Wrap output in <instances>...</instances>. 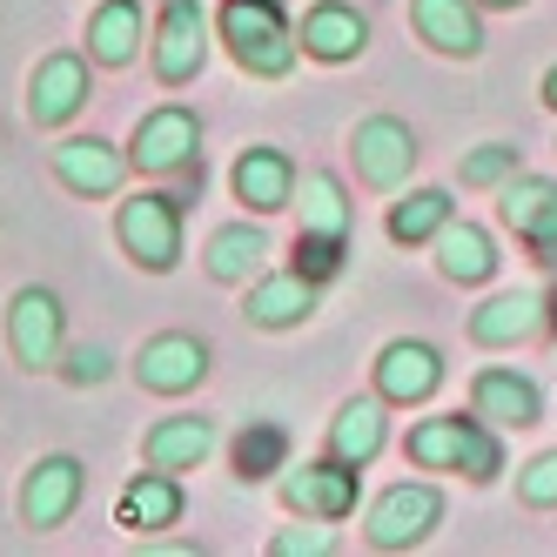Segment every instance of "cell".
I'll return each instance as SVG.
<instances>
[{
    "mask_svg": "<svg viewBox=\"0 0 557 557\" xmlns=\"http://www.w3.org/2000/svg\"><path fill=\"white\" fill-rule=\"evenodd\" d=\"M215 41L228 48V61L243 74H256V82H283V74L296 67V54H302L283 0H222Z\"/></svg>",
    "mask_w": 557,
    "mask_h": 557,
    "instance_id": "6da1fadb",
    "label": "cell"
},
{
    "mask_svg": "<svg viewBox=\"0 0 557 557\" xmlns=\"http://www.w3.org/2000/svg\"><path fill=\"white\" fill-rule=\"evenodd\" d=\"M114 243H122V256L135 269L169 275L182 262V195H169V188L128 195V202L114 209Z\"/></svg>",
    "mask_w": 557,
    "mask_h": 557,
    "instance_id": "7a4b0ae2",
    "label": "cell"
},
{
    "mask_svg": "<svg viewBox=\"0 0 557 557\" xmlns=\"http://www.w3.org/2000/svg\"><path fill=\"white\" fill-rule=\"evenodd\" d=\"M8 349H14V363L27 376L61 370V356H67V309H61L54 289H41V283L14 289V302H8Z\"/></svg>",
    "mask_w": 557,
    "mask_h": 557,
    "instance_id": "3957f363",
    "label": "cell"
},
{
    "mask_svg": "<svg viewBox=\"0 0 557 557\" xmlns=\"http://www.w3.org/2000/svg\"><path fill=\"white\" fill-rule=\"evenodd\" d=\"M436 524H444V491L436 484H389L363 510V544L370 550H417Z\"/></svg>",
    "mask_w": 557,
    "mask_h": 557,
    "instance_id": "277c9868",
    "label": "cell"
},
{
    "mask_svg": "<svg viewBox=\"0 0 557 557\" xmlns=\"http://www.w3.org/2000/svg\"><path fill=\"white\" fill-rule=\"evenodd\" d=\"M135 169L141 175H202V122H195L188 108H148L135 122Z\"/></svg>",
    "mask_w": 557,
    "mask_h": 557,
    "instance_id": "5b68a950",
    "label": "cell"
},
{
    "mask_svg": "<svg viewBox=\"0 0 557 557\" xmlns=\"http://www.w3.org/2000/svg\"><path fill=\"white\" fill-rule=\"evenodd\" d=\"M148 61H154V82L162 88H188L195 74L209 67V14H202V0H162Z\"/></svg>",
    "mask_w": 557,
    "mask_h": 557,
    "instance_id": "8992f818",
    "label": "cell"
},
{
    "mask_svg": "<svg viewBox=\"0 0 557 557\" xmlns=\"http://www.w3.org/2000/svg\"><path fill=\"white\" fill-rule=\"evenodd\" d=\"M497 195H504L497 215H504V228L517 235V243L531 249V262L557 269V182H550V175H524V169H517Z\"/></svg>",
    "mask_w": 557,
    "mask_h": 557,
    "instance_id": "52a82bcc",
    "label": "cell"
},
{
    "mask_svg": "<svg viewBox=\"0 0 557 557\" xmlns=\"http://www.w3.org/2000/svg\"><path fill=\"white\" fill-rule=\"evenodd\" d=\"M82 491H88V463L82 457H67V450L34 457V470L21 476V524L27 531H61L74 517V504H82Z\"/></svg>",
    "mask_w": 557,
    "mask_h": 557,
    "instance_id": "ba28073f",
    "label": "cell"
},
{
    "mask_svg": "<svg viewBox=\"0 0 557 557\" xmlns=\"http://www.w3.org/2000/svg\"><path fill=\"white\" fill-rule=\"evenodd\" d=\"M95 61L88 54H48L41 67L27 74V122L34 128H67L74 114L88 108V95H95V74H88Z\"/></svg>",
    "mask_w": 557,
    "mask_h": 557,
    "instance_id": "9c48e42d",
    "label": "cell"
},
{
    "mask_svg": "<svg viewBox=\"0 0 557 557\" xmlns=\"http://www.w3.org/2000/svg\"><path fill=\"white\" fill-rule=\"evenodd\" d=\"M48 162H54V182H61L67 195H82V202H101V195H114V188L128 182L135 154H122V148L101 141V135H67V141L48 148Z\"/></svg>",
    "mask_w": 557,
    "mask_h": 557,
    "instance_id": "30bf717a",
    "label": "cell"
},
{
    "mask_svg": "<svg viewBox=\"0 0 557 557\" xmlns=\"http://www.w3.org/2000/svg\"><path fill=\"white\" fill-rule=\"evenodd\" d=\"M356 463H343V457H315V463H289L283 470V510H296V517H330V524H343V517L356 510Z\"/></svg>",
    "mask_w": 557,
    "mask_h": 557,
    "instance_id": "8fae6325",
    "label": "cell"
},
{
    "mask_svg": "<svg viewBox=\"0 0 557 557\" xmlns=\"http://www.w3.org/2000/svg\"><path fill=\"white\" fill-rule=\"evenodd\" d=\"M349 154H356V175L370 188H404L410 169H417V135H410V122H396V114H370V122H356Z\"/></svg>",
    "mask_w": 557,
    "mask_h": 557,
    "instance_id": "7c38bea8",
    "label": "cell"
},
{
    "mask_svg": "<svg viewBox=\"0 0 557 557\" xmlns=\"http://www.w3.org/2000/svg\"><path fill=\"white\" fill-rule=\"evenodd\" d=\"M444 389V356H436V343H410V336H396L376 349V396L396 410H410V404H430V396Z\"/></svg>",
    "mask_w": 557,
    "mask_h": 557,
    "instance_id": "4fadbf2b",
    "label": "cell"
},
{
    "mask_svg": "<svg viewBox=\"0 0 557 557\" xmlns=\"http://www.w3.org/2000/svg\"><path fill=\"white\" fill-rule=\"evenodd\" d=\"M202 376H209V343H202V336H188V330L148 336L141 356H135V383L154 389V396H188Z\"/></svg>",
    "mask_w": 557,
    "mask_h": 557,
    "instance_id": "5bb4252c",
    "label": "cell"
},
{
    "mask_svg": "<svg viewBox=\"0 0 557 557\" xmlns=\"http://www.w3.org/2000/svg\"><path fill=\"white\" fill-rule=\"evenodd\" d=\"M296 41H302L309 61L343 67V61H356V54L370 48V21L356 14L349 0H315V8L302 14V27H296Z\"/></svg>",
    "mask_w": 557,
    "mask_h": 557,
    "instance_id": "9a60e30c",
    "label": "cell"
},
{
    "mask_svg": "<svg viewBox=\"0 0 557 557\" xmlns=\"http://www.w3.org/2000/svg\"><path fill=\"white\" fill-rule=\"evenodd\" d=\"M296 162L283 148H269V141H256V148H243V162H235V175H228V188H235V202H249V215H275V209H289L296 202Z\"/></svg>",
    "mask_w": 557,
    "mask_h": 557,
    "instance_id": "2e32d148",
    "label": "cell"
},
{
    "mask_svg": "<svg viewBox=\"0 0 557 557\" xmlns=\"http://www.w3.org/2000/svg\"><path fill=\"white\" fill-rule=\"evenodd\" d=\"M410 27L450 61L484 54V14H476V0H410Z\"/></svg>",
    "mask_w": 557,
    "mask_h": 557,
    "instance_id": "e0dca14e",
    "label": "cell"
},
{
    "mask_svg": "<svg viewBox=\"0 0 557 557\" xmlns=\"http://www.w3.org/2000/svg\"><path fill=\"white\" fill-rule=\"evenodd\" d=\"M470 410L484 417V423H497V430H531L544 417V389L531 376H517V370H476Z\"/></svg>",
    "mask_w": 557,
    "mask_h": 557,
    "instance_id": "ac0fdd59",
    "label": "cell"
},
{
    "mask_svg": "<svg viewBox=\"0 0 557 557\" xmlns=\"http://www.w3.org/2000/svg\"><path fill=\"white\" fill-rule=\"evenodd\" d=\"M243 315L256 330H296V323H309L315 315V283L289 262L283 275H256L249 283V296H243Z\"/></svg>",
    "mask_w": 557,
    "mask_h": 557,
    "instance_id": "d6986e66",
    "label": "cell"
},
{
    "mask_svg": "<svg viewBox=\"0 0 557 557\" xmlns=\"http://www.w3.org/2000/svg\"><path fill=\"white\" fill-rule=\"evenodd\" d=\"M537 330H550V315H544V296H531V289H510V296H491L484 309H470V343L476 349L531 343Z\"/></svg>",
    "mask_w": 557,
    "mask_h": 557,
    "instance_id": "ffe728a7",
    "label": "cell"
},
{
    "mask_svg": "<svg viewBox=\"0 0 557 557\" xmlns=\"http://www.w3.org/2000/svg\"><path fill=\"white\" fill-rule=\"evenodd\" d=\"M389 444V404L383 396H349V404L330 417V457L356 463V470H370Z\"/></svg>",
    "mask_w": 557,
    "mask_h": 557,
    "instance_id": "44dd1931",
    "label": "cell"
},
{
    "mask_svg": "<svg viewBox=\"0 0 557 557\" xmlns=\"http://www.w3.org/2000/svg\"><path fill=\"white\" fill-rule=\"evenodd\" d=\"M114 524H122V531H135V537L182 524V476L148 463V470L135 476V484L122 491V504H114Z\"/></svg>",
    "mask_w": 557,
    "mask_h": 557,
    "instance_id": "7402d4cb",
    "label": "cell"
},
{
    "mask_svg": "<svg viewBox=\"0 0 557 557\" xmlns=\"http://www.w3.org/2000/svg\"><path fill=\"white\" fill-rule=\"evenodd\" d=\"M215 450V417H162L148 436H141V463L154 470H202Z\"/></svg>",
    "mask_w": 557,
    "mask_h": 557,
    "instance_id": "603a6c76",
    "label": "cell"
},
{
    "mask_svg": "<svg viewBox=\"0 0 557 557\" xmlns=\"http://www.w3.org/2000/svg\"><path fill=\"white\" fill-rule=\"evenodd\" d=\"M148 41V14L141 0H101L88 14V61L95 67H128Z\"/></svg>",
    "mask_w": 557,
    "mask_h": 557,
    "instance_id": "cb8c5ba5",
    "label": "cell"
},
{
    "mask_svg": "<svg viewBox=\"0 0 557 557\" xmlns=\"http://www.w3.org/2000/svg\"><path fill=\"white\" fill-rule=\"evenodd\" d=\"M262 256H269V235H262V222H222L215 235H209V249H202V269L215 275V283H249V275L262 269Z\"/></svg>",
    "mask_w": 557,
    "mask_h": 557,
    "instance_id": "d4e9b609",
    "label": "cell"
},
{
    "mask_svg": "<svg viewBox=\"0 0 557 557\" xmlns=\"http://www.w3.org/2000/svg\"><path fill=\"white\" fill-rule=\"evenodd\" d=\"M436 269H444V283H491L497 275V243H491V228H476V222H450L444 235H436Z\"/></svg>",
    "mask_w": 557,
    "mask_h": 557,
    "instance_id": "484cf974",
    "label": "cell"
},
{
    "mask_svg": "<svg viewBox=\"0 0 557 557\" xmlns=\"http://www.w3.org/2000/svg\"><path fill=\"white\" fill-rule=\"evenodd\" d=\"M470 423H476V410H470V417L457 410V417H423V423H410V436H404L410 463H417V470H463Z\"/></svg>",
    "mask_w": 557,
    "mask_h": 557,
    "instance_id": "4316f807",
    "label": "cell"
},
{
    "mask_svg": "<svg viewBox=\"0 0 557 557\" xmlns=\"http://www.w3.org/2000/svg\"><path fill=\"white\" fill-rule=\"evenodd\" d=\"M457 222V202H450V188H410L404 202L389 209V243H404V249H417V243H436Z\"/></svg>",
    "mask_w": 557,
    "mask_h": 557,
    "instance_id": "83f0119b",
    "label": "cell"
},
{
    "mask_svg": "<svg viewBox=\"0 0 557 557\" xmlns=\"http://www.w3.org/2000/svg\"><path fill=\"white\" fill-rule=\"evenodd\" d=\"M296 209H302V228H323V235H349V222H356V202L330 169H309L296 182Z\"/></svg>",
    "mask_w": 557,
    "mask_h": 557,
    "instance_id": "f1b7e54d",
    "label": "cell"
},
{
    "mask_svg": "<svg viewBox=\"0 0 557 557\" xmlns=\"http://www.w3.org/2000/svg\"><path fill=\"white\" fill-rule=\"evenodd\" d=\"M275 470H289V430L283 423H249L235 436V476H243V484H262Z\"/></svg>",
    "mask_w": 557,
    "mask_h": 557,
    "instance_id": "f546056e",
    "label": "cell"
},
{
    "mask_svg": "<svg viewBox=\"0 0 557 557\" xmlns=\"http://www.w3.org/2000/svg\"><path fill=\"white\" fill-rule=\"evenodd\" d=\"M343 256H349V235H323V228H296V269L309 275L315 289L343 275Z\"/></svg>",
    "mask_w": 557,
    "mask_h": 557,
    "instance_id": "4dcf8cb0",
    "label": "cell"
},
{
    "mask_svg": "<svg viewBox=\"0 0 557 557\" xmlns=\"http://www.w3.org/2000/svg\"><path fill=\"white\" fill-rule=\"evenodd\" d=\"M517 175V148L510 141H484V148H470L463 162H457V182L463 188H504Z\"/></svg>",
    "mask_w": 557,
    "mask_h": 557,
    "instance_id": "1f68e13d",
    "label": "cell"
},
{
    "mask_svg": "<svg viewBox=\"0 0 557 557\" xmlns=\"http://www.w3.org/2000/svg\"><path fill=\"white\" fill-rule=\"evenodd\" d=\"M269 550H275V557H336L343 537L330 531V517H315V524H302V531H275Z\"/></svg>",
    "mask_w": 557,
    "mask_h": 557,
    "instance_id": "d6a6232c",
    "label": "cell"
},
{
    "mask_svg": "<svg viewBox=\"0 0 557 557\" xmlns=\"http://www.w3.org/2000/svg\"><path fill=\"white\" fill-rule=\"evenodd\" d=\"M497 470H504L497 423H484V417H476V423H470V444H463V476H470V484H491Z\"/></svg>",
    "mask_w": 557,
    "mask_h": 557,
    "instance_id": "836d02e7",
    "label": "cell"
},
{
    "mask_svg": "<svg viewBox=\"0 0 557 557\" xmlns=\"http://www.w3.org/2000/svg\"><path fill=\"white\" fill-rule=\"evenodd\" d=\"M61 376H67L74 389H101V383L114 376V356H108L101 343H74V349L61 356Z\"/></svg>",
    "mask_w": 557,
    "mask_h": 557,
    "instance_id": "e575fe53",
    "label": "cell"
},
{
    "mask_svg": "<svg viewBox=\"0 0 557 557\" xmlns=\"http://www.w3.org/2000/svg\"><path fill=\"white\" fill-rule=\"evenodd\" d=\"M517 497L531 510H557V450H544V457H531L517 470Z\"/></svg>",
    "mask_w": 557,
    "mask_h": 557,
    "instance_id": "d590c367",
    "label": "cell"
},
{
    "mask_svg": "<svg viewBox=\"0 0 557 557\" xmlns=\"http://www.w3.org/2000/svg\"><path fill=\"white\" fill-rule=\"evenodd\" d=\"M544 108H557V61L544 67Z\"/></svg>",
    "mask_w": 557,
    "mask_h": 557,
    "instance_id": "8d00e7d4",
    "label": "cell"
},
{
    "mask_svg": "<svg viewBox=\"0 0 557 557\" xmlns=\"http://www.w3.org/2000/svg\"><path fill=\"white\" fill-rule=\"evenodd\" d=\"M544 315H550V336H557V289L544 296Z\"/></svg>",
    "mask_w": 557,
    "mask_h": 557,
    "instance_id": "74e56055",
    "label": "cell"
},
{
    "mask_svg": "<svg viewBox=\"0 0 557 557\" xmlns=\"http://www.w3.org/2000/svg\"><path fill=\"white\" fill-rule=\"evenodd\" d=\"M476 8H524V0H476Z\"/></svg>",
    "mask_w": 557,
    "mask_h": 557,
    "instance_id": "f35d334b",
    "label": "cell"
}]
</instances>
